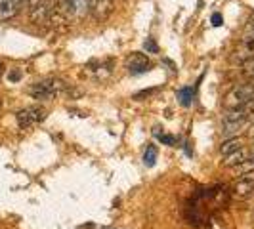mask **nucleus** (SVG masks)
<instances>
[{"instance_id": "a211bd4d", "label": "nucleus", "mask_w": 254, "mask_h": 229, "mask_svg": "<svg viewBox=\"0 0 254 229\" xmlns=\"http://www.w3.org/2000/svg\"><path fill=\"white\" fill-rule=\"evenodd\" d=\"M247 29L249 31H254V12L249 15V19H247Z\"/></svg>"}, {"instance_id": "412c9836", "label": "nucleus", "mask_w": 254, "mask_h": 229, "mask_svg": "<svg viewBox=\"0 0 254 229\" xmlns=\"http://www.w3.org/2000/svg\"><path fill=\"white\" fill-rule=\"evenodd\" d=\"M19 73H12V75H10V78H12V80H17V78H19Z\"/></svg>"}, {"instance_id": "423d86ee", "label": "nucleus", "mask_w": 254, "mask_h": 229, "mask_svg": "<svg viewBox=\"0 0 254 229\" xmlns=\"http://www.w3.org/2000/svg\"><path fill=\"white\" fill-rule=\"evenodd\" d=\"M88 12L96 21H105L113 13V0H88Z\"/></svg>"}, {"instance_id": "1a4fd4ad", "label": "nucleus", "mask_w": 254, "mask_h": 229, "mask_svg": "<svg viewBox=\"0 0 254 229\" xmlns=\"http://www.w3.org/2000/svg\"><path fill=\"white\" fill-rule=\"evenodd\" d=\"M27 4V0H0V19H12Z\"/></svg>"}, {"instance_id": "7ed1b4c3", "label": "nucleus", "mask_w": 254, "mask_h": 229, "mask_svg": "<svg viewBox=\"0 0 254 229\" xmlns=\"http://www.w3.org/2000/svg\"><path fill=\"white\" fill-rule=\"evenodd\" d=\"M27 10H29V17L33 23L37 25H48L52 23L54 17V6L50 0H27Z\"/></svg>"}, {"instance_id": "4be33fe9", "label": "nucleus", "mask_w": 254, "mask_h": 229, "mask_svg": "<svg viewBox=\"0 0 254 229\" xmlns=\"http://www.w3.org/2000/svg\"><path fill=\"white\" fill-rule=\"evenodd\" d=\"M249 136H251V138H254V122L251 124V130H249Z\"/></svg>"}, {"instance_id": "9b49d317", "label": "nucleus", "mask_w": 254, "mask_h": 229, "mask_svg": "<svg viewBox=\"0 0 254 229\" xmlns=\"http://www.w3.org/2000/svg\"><path fill=\"white\" fill-rule=\"evenodd\" d=\"M254 153L251 149H247V147H241L239 151L231 153L228 157H224V166H228V168H235V166H239L241 163H245L247 159H251Z\"/></svg>"}, {"instance_id": "aec40b11", "label": "nucleus", "mask_w": 254, "mask_h": 229, "mask_svg": "<svg viewBox=\"0 0 254 229\" xmlns=\"http://www.w3.org/2000/svg\"><path fill=\"white\" fill-rule=\"evenodd\" d=\"M161 141H165L168 145H174V143H176V140H174L172 136H161Z\"/></svg>"}, {"instance_id": "5701e85b", "label": "nucleus", "mask_w": 254, "mask_h": 229, "mask_svg": "<svg viewBox=\"0 0 254 229\" xmlns=\"http://www.w3.org/2000/svg\"><path fill=\"white\" fill-rule=\"evenodd\" d=\"M253 153H254V149H253Z\"/></svg>"}, {"instance_id": "f03ea898", "label": "nucleus", "mask_w": 254, "mask_h": 229, "mask_svg": "<svg viewBox=\"0 0 254 229\" xmlns=\"http://www.w3.org/2000/svg\"><path fill=\"white\" fill-rule=\"evenodd\" d=\"M249 102H254V80H247V82L237 84L235 88L229 90L226 94L224 105L228 109H235V107H241Z\"/></svg>"}, {"instance_id": "f8f14e48", "label": "nucleus", "mask_w": 254, "mask_h": 229, "mask_svg": "<svg viewBox=\"0 0 254 229\" xmlns=\"http://www.w3.org/2000/svg\"><path fill=\"white\" fill-rule=\"evenodd\" d=\"M241 147H243V141L239 138H229V140H226L220 145V153H222V157H228L231 153L239 151Z\"/></svg>"}, {"instance_id": "0eeeda50", "label": "nucleus", "mask_w": 254, "mask_h": 229, "mask_svg": "<svg viewBox=\"0 0 254 229\" xmlns=\"http://www.w3.org/2000/svg\"><path fill=\"white\" fill-rule=\"evenodd\" d=\"M62 8L69 19H82L88 12V0H62Z\"/></svg>"}, {"instance_id": "dca6fc26", "label": "nucleus", "mask_w": 254, "mask_h": 229, "mask_svg": "<svg viewBox=\"0 0 254 229\" xmlns=\"http://www.w3.org/2000/svg\"><path fill=\"white\" fill-rule=\"evenodd\" d=\"M241 73L245 76H249V80H254V57L241 61Z\"/></svg>"}, {"instance_id": "6ab92c4d", "label": "nucleus", "mask_w": 254, "mask_h": 229, "mask_svg": "<svg viewBox=\"0 0 254 229\" xmlns=\"http://www.w3.org/2000/svg\"><path fill=\"white\" fill-rule=\"evenodd\" d=\"M212 25H222V15H220V13H214V15H212Z\"/></svg>"}, {"instance_id": "9d476101", "label": "nucleus", "mask_w": 254, "mask_h": 229, "mask_svg": "<svg viewBox=\"0 0 254 229\" xmlns=\"http://www.w3.org/2000/svg\"><path fill=\"white\" fill-rule=\"evenodd\" d=\"M233 195L237 199H249L254 195V176H243L239 181L233 185Z\"/></svg>"}, {"instance_id": "20e7f679", "label": "nucleus", "mask_w": 254, "mask_h": 229, "mask_svg": "<svg viewBox=\"0 0 254 229\" xmlns=\"http://www.w3.org/2000/svg\"><path fill=\"white\" fill-rule=\"evenodd\" d=\"M46 118V111L42 107H27L17 113V124L21 128H29L33 124H38Z\"/></svg>"}, {"instance_id": "6e6552de", "label": "nucleus", "mask_w": 254, "mask_h": 229, "mask_svg": "<svg viewBox=\"0 0 254 229\" xmlns=\"http://www.w3.org/2000/svg\"><path fill=\"white\" fill-rule=\"evenodd\" d=\"M235 57L239 59V63L249 57H254V31H249L241 38V42L237 44V50H235Z\"/></svg>"}, {"instance_id": "f3484780", "label": "nucleus", "mask_w": 254, "mask_h": 229, "mask_svg": "<svg viewBox=\"0 0 254 229\" xmlns=\"http://www.w3.org/2000/svg\"><path fill=\"white\" fill-rule=\"evenodd\" d=\"M143 46H145V50L151 52V54H157V52H159V46H157V42H155L153 38H147V40L143 42Z\"/></svg>"}, {"instance_id": "f257e3e1", "label": "nucleus", "mask_w": 254, "mask_h": 229, "mask_svg": "<svg viewBox=\"0 0 254 229\" xmlns=\"http://www.w3.org/2000/svg\"><path fill=\"white\" fill-rule=\"evenodd\" d=\"M65 88H67V84H65L62 78L52 76V78H46V80H40V82H37V84H33L31 90H29V94H31L35 100L48 102V100L58 98L60 94H64Z\"/></svg>"}, {"instance_id": "39448f33", "label": "nucleus", "mask_w": 254, "mask_h": 229, "mask_svg": "<svg viewBox=\"0 0 254 229\" xmlns=\"http://www.w3.org/2000/svg\"><path fill=\"white\" fill-rule=\"evenodd\" d=\"M125 67L128 69V73H132V75H143V73H147L151 69V63H149V59H147L145 54L134 52V54H130L127 57Z\"/></svg>"}, {"instance_id": "2eb2a0df", "label": "nucleus", "mask_w": 254, "mask_h": 229, "mask_svg": "<svg viewBox=\"0 0 254 229\" xmlns=\"http://www.w3.org/2000/svg\"><path fill=\"white\" fill-rule=\"evenodd\" d=\"M155 161H157V147H155V145H147V149L143 153V165L153 166Z\"/></svg>"}, {"instance_id": "4468645a", "label": "nucleus", "mask_w": 254, "mask_h": 229, "mask_svg": "<svg viewBox=\"0 0 254 229\" xmlns=\"http://www.w3.org/2000/svg\"><path fill=\"white\" fill-rule=\"evenodd\" d=\"M178 100L182 105H191V100H193V88L191 86H186V88L178 90Z\"/></svg>"}, {"instance_id": "ddd939ff", "label": "nucleus", "mask_w": 254, "mask_h": 229, "mask_svg": "<svg viewBox=\"0 0 254 229\" xmlns=\"http://www.w3.org/2000/svg\"><path fill=\"white\" fill-rule=\"evenodd\" d=\"M235 172H239L243 176H249V174H253L254 172V155L251 159H247L245 163H241L239 166H235Z\"/></svg>"}]
</instances>
